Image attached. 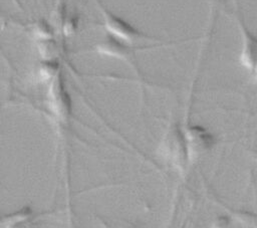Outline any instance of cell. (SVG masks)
<instances>
[{"label": "cell", "mask_w": 257, "mask_h": 228, "mask_svg": "<svg viewBox=\"0 0 257 228\" xmlns=\"http://www.w3.org/2000/svg\"><path fill=\"white\" fill-rule=\"evenodd\" d=\"M243 44L240 54V61L242 64L252 72H255L256 68V41L254 36L248 32L244 26H241Z\"/></svg>", "instance_id": "cell-4"}, {"label": "cell", "mask_w": 257, "mask_h": 228, "mask_svg": "<svg viewBox=\"0 0 257 228\" xmlns=\"http://www.w3.org/2000/svg\"><path fill=\"white\" fill-rule=\"evenodd\" d=\"M5 228H34V226L32 223V219H29V220H26V221H23L20 223H16V224L7 226Z\"/></svg>", "instance_id": "cell-11"}, {"label": "cell", "mask_w": 257, "mask_h": 228, "mask_svg": "<svg viewBox=\"0 0 257 228\" xmlns=\"http://www.w3.org/2000/svg\"><path fill=\"white\" fill-rule=\"evenodd\" d=\"M161 155L177 169L184 168L188 160V153L184 132L179 127L172 128L161 144Z\"/></svg>", "instance_id": "cell-1"}, {"label": "cell", "mask_w": 257, "mask_h": 228, "mask_svg": "<svg viewBox=\"0 0 257 228\" xmlns=\"http://www.w3.org/2000/svg\"><path fill=\"white\" fill-rule=\"evenodd\" d=\"M188 160L199 159L207 153L214 144L213 136L201 126H191L184 132Z\"/></svg>", "instance_id": "cell-3"}, {"label": "cell", "mask_w": 257, "mask_h": 228, "mask_svg": "<svg viewBox=\"0 0 257 228\" xmlns=\"http://www.w3.org/2000/svg\"><path fill=\"white\" fill-rule=\"evenodd\" d=\"M50 102L52 109L55 113H57L59 117L64 118L69 108V101L68 97L63 89L62 83L60 80H55L50 88Z\"/></svg>", "instance_id": "cell-5"}, {"label": "cell", "mask_w": 257, "mask_h": 228, "mask_svg": "<svg viewBox=\"0 0 257 228\" xmlns=\"http://www.w3.org/2000/svg\"><path fill=\"white\" fill-rule=\"evenodd\" d=\"M234 219L243 226H251L255 222V216L248 212H239L236 213Z\"/></svg>", "instance_id": "cell-9"}, {"label": "cell", "mask_w": 257, "mask_h": 228, "mask_svg": "<svg viewBox=\"0 0 257 228\" xmlns=\"http://www.w3.org/2000/svg\"><path fill=\"white\" fill-rule=\"evenodd\" d=\"M229 220L227 217H218L212 224V228H227Z\"/></svg>", "instance_id": "cell-10"}, {"label": "cell", "mask_w": 257, "mask_h": 228, "mask_svg": "<svg viewBox=\"0 0 257 228\" xmlns=\"http://www.w3.org/2000/svg\"><path fill=\"white\" fill-rule=\"evenodd\" d=\"M2 225H3V217L0 216V226H2Z\"/></svg>", "instance_id": "cell-12"}, {"label": "cell", "mask_w": 257, "mask_h": 228, "mask_svg": "<svg viewBox=\"0 0 257 228\" xmlns=\"http://www.w3.org/2000/svg\"><path fill=\"white\" fill-rule=\"evenodd\" d=\"M33 218V212L29 207H23L15 212H12L3 217V225L5 227L20 223Z\"/></svg>", "instance_id": "cell-6"}, {"label": "cell", "mask_w": 257, "mask_h": 228, "mask_svg": "<svg viewBox=\"0 0 257 228\" xmlns=\"http://www.w3.org/2000/svg\"><path fill=\"white\" fill-rule=\"evenodd\" d=\"M34 32L38 37L42 39H46L51 35V29L45 21L37 22L34 26Z\"/></svg>", "instance_id": "cell-8"}, {"label": "cell", "mask_w": 257, "mask_h": 228, "mask_svg": "<svg viewBox=\"0 0 257 228\" xmlns=\"http://www.w3.org/2000/svg\"><path fill=\"white\" fill-rule=\"evenodd\" d=\"M56 70H57V65L55 64V62L46 61V62H43V64L41 65L39 69V74L43 79H49L54 77Z\"/></svg>", "instance_id": "cell-7"}, {"label": "cell", "mask_w": 257, "mask_h": 228, "mask_svg": "<svg viewBox=\"0 0 257 228\" xmlns=\"http://www.w3.org/2000/svg\"><path fill=\"white\" fill-rule=\"evenodd\" d=\"M101 13L103 17L104 28L110 34L111 38L130 44L147 37L146 34L142 33L127 21L110 13L109 11L101 9Z\"/></svg>", "instance_id": "cell-2"}]
</instances>
